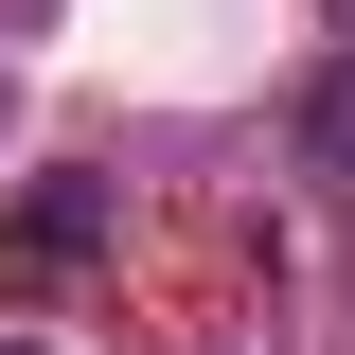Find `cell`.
Returning a JSON list of instances; mask_svg holds the SVG:
<instances>
[{
  "mask_svg": "<svg viewBox=\"0 0 355 355\" xmlns=\"http://www.w3.org/2000/svg\"><path fill=\"white\" fill-rule=\"evenodd\" d=\"M107 231H125V178H36V196L0 214V302H18V284H71V266H107Z\"/></svg>",
  "mask_w": 355,
  "mask_h": 355,
  "instance_id": "1",
  "label": "cell"
},
{
  "mask_svg": "<svg viewBox=\"0 0 355 355\" xmlns=\"http://www.w3.org/2000/svg\"><path fill=\"white\" fill-rule=\"evenodd\" d=\"M0 355H53V338H0Z\"/></svg>",
  "mask_w": 355,
  "mask_h": 355,
  "instance_id": "3",
  "label": "cell"
},
{
  "mask_svg": "<svg viewBox=\"0 0 355 355\" xmlns=\"http://www.w3.org/2000/svg\"><path fill=\"white\" fill-rule=\"evenodd\" d=\"M302 178H320V196H355V53H320V71H302Z\"/></svg>",
  "mask_w": 355,
  "mask_h": 355,
  "instance_id": "2",
  "label": "cell"
}]
</instances>
